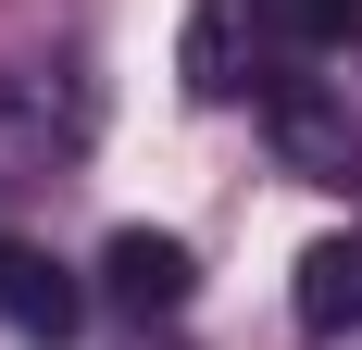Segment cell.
<instances>
[{"mask_svg": "<svg viewBox=\"0 0 362 350\" xmlns=\"http://www.w3.org/2000/svg\"><path fill=\"white\" fill-rule=\"evenodd\" d=\"M0 325H13V338H37V350H63L75 325H88V288H75L50 250L0 238Z\"/></svg>", "mask_w": 362, "mask_h": 350, "instance_id": "3957f363", "label": "cell"}, {"mask_svg": "<svg viewBox=\"0 0 362 350\" xmlns=\"http://www.w3.org/2000/svg\"><path fill=\"white\" fill-rule=\"evenodd\" d=\"M100 288H112V313H187V238H150V225H125V238L100 250Z\"/></svg>", "mask_w": 362, "mask_h": 350, "instance_id": "277c9868", "label": "cell"}, {"mask_svg": "<svg viewBox=\"0 0 362 350\" xmlns=\"http://www.w3.org/2000/svg\"><path fill=\"white\" fill-rule=\"evenodd\" d=\"M175 63L200 101H250V88H275V63H288V26H275V0H200L175 38Z\"/></svg>", "mask_w": 362, "mask_h": 350, "instance_id": "7a4b0ae2", "label": "cell"}, {"mask_svg": "<svg viewBox=\"0 0 362 350\" xmlns=\"http://www.w3.org/2000/svg\"><path fill=\"white\" fill-rule=\"evenodd\" d=\"M275 26H288V50H350L362 0H275Z\"/></svg>", "mask_w": 362, "mask_h": 350, "instance_id": "8992f818", "label": "cell"}, {"mask_svg": "<svg viewBox=\"0 0 362 350\" xmlns=\"http://www.w3.org/2000/svg\"><path fill=\"white\" fill-rule=\"evenodd\" d=\"M300 325H313V338L362 325V225H350V238H313V250H300Z\"/></svg>", "mask_w": 362, "mask_h": 350, "instance_id": "5b68a950", "label": "cell"}, {"mask_svg": "<svg viewBox=\"0 0 362 350\" xmlns=\"http://www.w3.org/2000/svg\"><path fill=\"white\" fill-rule=\"evenodd\" d=\"M88 125H100V101H88L75 63H0V188L63 175L88 150Z\"/></svg>", "mask_w": 362, "mask_h": 350, "instance_id": "6da1fadb", "label": "cell"}]
</instances>
